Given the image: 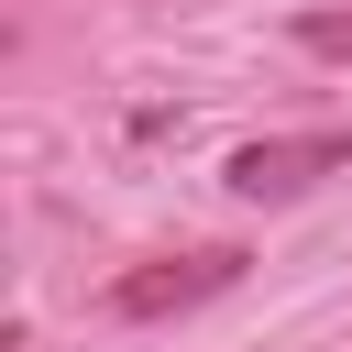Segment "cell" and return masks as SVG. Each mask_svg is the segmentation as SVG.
Instances as JSON below:
<instances>
[{
	"instance_id": "obj_1",
	"label": "cell",
	"mask_w": 352,
	"mask_h": 352,
	"mask_svg": "<svg viewBox=\"0 0 352 352\" xmlns=\"http://www.w3.org/2000/svg\"><path fill=\"white\" fill-rule=\"evenodd\" d=\"M242 242H198V253H154V264H132V275H110V319H176V308H198V297H231L242 286Z\"/></svg>"
},
{
	"instance_id": "obj_2",
	"label": "cell",
	"mask_w": 352,
	"mask_h": 352,
	"mask_svg": "<svg viewBox=\"0 0 352 352\" xmlns=\"http://www.w3.org/2000/svg\"><path fill=\"white\" fill-rule=\"evenodd\" d=\"M220 176H231V198H253V209L308 198L319 176H352V121H319V132H264V143H242Z\"/></svg>"
},
{
	"instance_id": "obj_3",
	"label": "cell",
	"mask_w": 352,
	"mask_h": 352,
	"mask_svg": "<svg viewBox=\"0 0 352 352\" xmlns=\"http://www.w3.org/2000/svg\"><path fill=\"white\" fill-rule=\"evenodd\" d=\"M297 55H330V66H352V11H297Z\"/></svg>"
}]
</instances>
